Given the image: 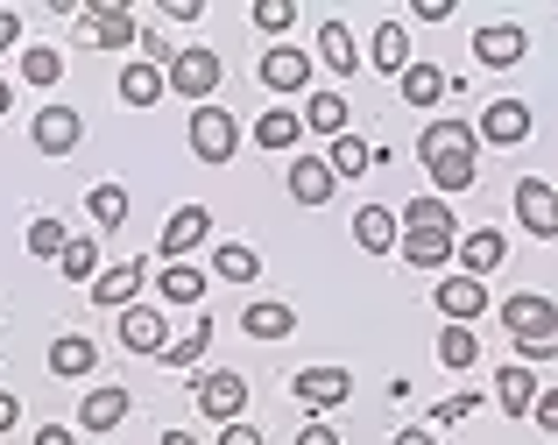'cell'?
I'll return each mask as SVG.
<instances>
[{
	"label": "cell",
	"instance_id": "cell-1",
	"mask_svg": "<svg viewBox=\"0 0 558 445\" xmlns=\"http://www.w3.org/2000/svg\"><path fill=\"white\" fill-rule=\"evenodd\" d=\"M474 148H481V135L466 121H432L417 135V156L432 163L438 191H466V184H474Z\"/></svg>",
	"mask_w": 558,
	"mask_h": 445
},
{
	"label": "cell",
	"instance_id": "cell-2",
	"mask_svg": "<svg viewBox=\"0 0 558 445\" xmlns=\"http://www.w3.org/2000/svg\"><path fill=\"white\" fill-rule=\"evenodd\" d=\"M163 79H170V93H178V99H198V107H213V93L227 85V57H219L213 43H184L178 64H170Z\"/></svg>",
	"mask_w": 558,
	"mask_h": 445
},
{
	"label": "cell",
	"instance_id": "cell-3",
	"mask_svg": "<svg viewBox=\"0 0 558 445\" xmlns=\"http://www.w3.org/2000/svg\"><path fill=\"white\" fill-rule=\"evenodd\" d=\"M241 148V121L227 107H191V156L198 163H227Z\"/></svg>",
	"mask_w": 558,
	"mask_h": 445
},
{
	"label": "cell",
	"instance_id": "cell-4",
	"mask_svg": "<svg viewBox=\"0 0 558 445\" xmlns=\"http://www.w3.org/2000/svg\"><path fill=\"white\" fill-rule=\"evenodd\" d=\"M191 396H198V410H205L213 424H241V410H247V382L233 375V368L198 375V382H191Z\"/></svg>",
	"mask_w": 558,
	"mask_h": 445
},
{
	"label": "cell",
	"instance_id": "cell-5",
	"mask_svg": "<svg viewBox=\"0 0 558 445\" xmlns=\"http://www.w3.org/2000/svg\"><path fill=\"white\" fill-rule=\"evenodd\" d=\"M396 255H403L410 269H446V262L460 255V241H452V227H403L396 233Z\"/></svg>",
	"mask_w": 558,
	"mask_h": 445
},
{
	"label": "cell",
	"instance_id": "cell-6",
	"mask_svg": "<svg viewBox=\"0 0 558 445\" xmlns=\"http://www.w3.org/2000/svg\"><path fill=\"white\" fill-rule=\"evenodd\" d=\"M517 219H523V233H537V241H558V191L545 177H523L517 184Z\"/></svg>",
	"mask_w": 558,
	"mask_h": 445
},
{
	"label": "cell",
	"instance_id": "cell-7",
	"mask_svg": "<svg viewBox=\"0 0 558 445\" xmlns=\"http://www.w3.org/2000/svg\"><path fill=\"white\" fill-rule=\"evenodd\" d=\"M502 325H509V339H537V333H551V325H558V304H551V297H537V290H509L502 297Z\"/></svg>",
	"mask_w": 558,
	"mask_h": 445
},
{
	"label": "cell",
	"instance_id": "cell-8",
	"mask_svg": "<svg viewBox=\"0 0 558 445\" xmlns=\"http://www.w3.org/2000/svg\"><path fill=\"white\" fill-rule=\"evenodd\" d=\"M290 396H298L304 410H340L347 396H354V375H347V368H304V375L290 382Z\"/></svg>",
	"mask_w": 558,
	"mask_h": 445
},
{
	"label": "cell",
	"instance_id": "cell-9",
	"mask_svg": "<svg viewBox=\"0 0 558 445\" xmlns=\"http://www.w3.org/2000/svg\"><path fill=\"white\" fill-rule=\"evenodd\" d=\"M28 135H36L43 156H71V148H78V135H85V121H78V107L50 99V107L36 113V128H28Z\"/></svg>",
	"mask_w": 558,
	"mask_h": 445
},
{
	"label": "cell",
	"instance_id": "cell-10",
	"mask_svg": "<svg viewBox=\"0 0 558 445\" xmlns=\"http://www.w3.org/2000/svg\"><path fill=\"white\" fill-rule=\"evenodd\" d=\"M262 85H269V93H304V85H312V57H304L298 43H269V50H262Z\"/></svg>",
	"mask_w": 558,
	"mask_h": 445
},
{
	"label": "cell",
	"instance_id": "cell-11",
	"mask_svg": "<svg viewBox=\"0 0 558 445\" xmlns=\"http://www.w3.org/2000/svg\"><path fill=\"white\" fill-rule=\"evenodd\" d=\"M474 135H481V142H495V148L531 142V107H523V99H488V113H481Z\"/></svg>",
	"mask_w": 558,
	"mask_h": 445
},
{
	"label": "cell",
	"instance_id": "cell-12",
	"mask_svg": "<svg viewBox=\"0 0 558 445\" xmlns=\"http://www.w3.org/2000/svg\"><path fill=\"white\" fill-rule=\"evenodd\" d=\"M481 311H488V284L481 276H446L438 284V318L446 325H474Z\"/></svg>",
	"mask_w": 558,
	"mask_h": 445
},
{
	"label": "cell",
	"instance_id": "cell-13",
	"mask_svg": "<svg viewBox=\"0 0 558 445\" xmlns=\"http://www.w3.org/2000/svg\"><path fill=\"white\" fill-rule=\"evenodd\" d=\"M205 233H213V213H205V205H184V213H170L163 219V262H184L191 248H205Z\"/></svg>",
	"mask_w": 558,
	"mask_h": 445
},
{
	"label": "cell",
	"instance_id": "cell-14",
	"mask_svg": "<svg viewBox=\"0 0 558 445\" xmlns=\"http://www.w3.org/2000/svg\"><path fill=\"white\" fill-rule=\"evenodd\" d=\"M452 262H460V276H481V284H488V269L509 262V241L495 227H474V233H460V255H452Z\"/></svg>",
	"mask_w": 558,
	"mask_h": 445
},
{
	"label": "cell",
	"instance_id": "cell-15",
	"mask_svg": "<svg viewBox=\"0 0 558 445\" xmlns=\"http://www.w3.org/2000/svg\"><path fill=\"white\" fill-rule=\"evenodd\" d=\"M121 347H128V353H163V347H170L163 311H156V304H128V311H121Z\"/></svg>",
	"mask_w": 558,
	"mask_h": 445
},
{
	"label": "cell",
	"instance_id": "cell-16",
	"mask_svg": "<svg viewBox=\"0 0 558 445\" xmlns=\"http://www.w3.org/2000/svg\"><path fill=\"white\" fill-rule=\"evenodd\" d=\"M142 269H149V262H113V269H99L93 276V304L99 311H128L142 297Z\"/></svg>",
	"mask_w": 558,
	"mask_h": 445
},
{
	"label": "cell",
	"instance_id": "cell-17",
	"mask_svg": "<svg viewBox=\"0 0 558 445\" xmlns=\"http://www.w3.org/2000/svg\"><path fill=\"white\" fill-rule=\"evenodd\" d=\"M537 389H545V382H537V375H531L523 361H502V368H495V404H502L509 418H531Z\"/></svg>",
	"mask_w": 558,
	"mask_h": 445
},
{
	"label": "cell",
	"instance_id": "cell-18",
	"mask_svg": "<svg viewBox=\"0 0 558 445\" xmlns=\"http://www.w3.org/2000/svg\"><path fill=\"white\" fill-rule=\"evenodd\" d=\"M523 50H531V36H523L517 22H488L474 36V57H481V64H495V71H502V64H523Z\"/></svg>",
	"mask_w": 558,
	"mask_h": 445
},
{
	"label": "cell",
	"instance_id": "cell-19",
	"mask_svg": "<svg viewBox=\"0 0 558 445\" xmlns=\"http://www.w3.org/2000/svg\"><path fill=\"white\" fill-rule=\"evenodd\" d=\"M332 191H340V177L326 170V156H298L290 163V199L298 205H326Z\"/></svg>",
	"mask_w": 558,
	"mask_h": 445
},
{
	"label": "cell",
	"instance_id": "cell-20",
	"mask_svg": "<svg viewBox=\"0 0 558 445\" xmlns=\"http://www.w3.org/2000/svg\"><path fill=\"white\" fill-rule=\"evenodd\" d=\"M99 368V347L85 333H57L50 339V375H64V382H78V375H93Z\"/></svg>",
	"mask_w": 558,
	"mask_h": 445
},
{
	"label": "cell",
	"instance_id": "cell-21",
	"mask_svg": "<svg viewBox=\"0 0 558 445\" xmlns=\"http://www.w3.org/2000/svg\"><path fill=\"white\" fill-rule=\"evenodd\" d=\"M128 410H135V404H128V389H85L78 424H85V432H121Z\"/></svg>",
	"mask_w": 558,
	"mask_h": 445
},
{
	"label": "cell",
	"instance_id": "cell-22",
	"mask_svg": "<svg viewBox=\"0 0 558 445\" xmlns=\"http://www.w3.org/2000/svg\"><path fill=\"white\" fill-rule=\"evenodd\" d=\"M396 233H403V227H396L389 205H361V213H354V241H361V255H389Z\"/></svg>",
	"mask_w": 558,
	"mask_h": 445
},
{
	"label": "cell",
	"instance_id": "cell-23",
	"mask_svg": "<svg viewBox=\"0 0 558 445\" xmlns=\"http://www.w3.org/2000/svg\"><path fill=\"white\" fill-rule=\"evenodd\" d=\"M85 22H93V43H99V50H128V43L142 36L128 8H85Z\"/></svg>",
	"mask_w": 558,
	"mask_h": 445
},
{
	"label": "cell",
	"instance_id": "cell-24",
	"mask_svg": "<svg viewBox=\"0 0 558 445\" xmlns=\"http://www.w3.org/2000/svg\"><path fill=\"white\" fill-rule=\"evenodd\" d=\"M298 135H304V121H298L290 107H269V113L255 121V142L269 148V156H290V148H298Z\"/></svg>",
	"mask_w": 558,
	"mask_h": 445
},
{
	"label": "cell",
	"instance_id": "cell-25",
	"mask_svg": "<svg viewBox=\"0 0 558 445\" xmlns=\"http://www.w3.org/2000/svg\"><path fill=\"white\" fill-rule=\"evenodd\" d=\"M163 93H170V79H163L156 64H142V57H135V64L121 71V99H128V107H156Z\"/></svg>",
	"mask_w": 558,
	"mask_h": 445
},
{
	"label": "cell",
	"instance_id": "cell-26",
	"mask_svg": "<svg viewBox=\"0 0 558 445\" xmlns=\"http://www.w3.org/2000/svg\"><path fill=\"white\" fill-rule=\"evenodd\" d=\"M241 333H255V339H290V333H298V311H290V304H247V311H241Z\"/></svg>",
	"mask_w": 558,
	"mask_h": 445
},
{
	"label": "cell",
	"instance_id": "cell-27",
	"mask_svg": "<svg viewBox=\"0 0 558 445\" xmlns=\"http://www.w3.org/2000/svg\"><path fill=\"white\" fill-rule=\"evenodd\" d=\"M375 71H389V79H403V71H410V36H403L396 14L375 28Z\"/></svg>",
	"mask_w": 558,
	"mask_h": 445
},
{
	"label": "cell",
	"instance_id": "cell-28",
	"mask_svg": "<svg viewBox=\"0 0 558 445\" xmlns=\"http://www.w3.org/2000/svg\"><path fill=\"white\" fill-rule=\"evenodd\" d=\"M318 57H326L332 71H340V79H354V64H361V50H354V36H347V22L340 14H332L326 28H318Z\"/></svg>",
	"mask_w": 558,
	"mask_h": 445
},
{
	"label": "cell",
	"instance_id": "cell-29",
	"mask_svg": "<svg viewBox=\"0 0 558 445\" xmlns=\"http://www.w3.org/2000/svg\"><path fill=\"white\" fill-rule=\"evenodd\" d=\"M213 276H219V284H255V276H262V262H255V248H241V241H227V248H213Z\"/></svg>",
	"mask_w": 558,
	"mask_h": 445
},
{
	"label": "cell",
	"instance_id": "cell-30",
	"mask_svg": "<svg viewBox=\"0 0 558 445\" xmlns=\"http://www.w3.org/2000/svg\"><path fill=\"white\" fill-rule=\"evenodd\" d=\"M156 290H163V304H198V297H205V269L170 262V269H156Z\"/></svg>",
	"mask_w": 558,
	"mask_h": 445
},
{
	"label": "cell",
	"instance_id": "cell-31",
	"mask_svg": "<svg viewBox=\"0 0 558 445\" xmlns=\"http://www.w3.org/2000/svg\"><path fill=\"white\" fill-rule=\"evenodd\" d=\"M64 248H71V233H64V219H57V213L28 219V255H36V262H57Z\"/></svg>",
	"mask_w": 558,
	"mask_h": 445
},
{
	"label": "cell",
	"instance_id": "cell-32",
	"mask_svg": "<svg viewBox=\"0 0 558 445\" xmlns=\"http://www.w3.org/2000/svg\"><path fill=\"white\" fill-rule=\"evenodd\" d=\"M446 99V71L438 64H410L403 71V107H438Z\"/></svg>",
	"mask_w": 558,
	"mask_h": 445
},
{
	"label": "cell",
	"instance_id": "cell-33",
	"mask_svg": "<svg viewBox=\"0 0 558 445\" xmlns=\"http://www.w3.org/2000/svg\"><path fill=\"white\" fill-rule=\"evenodd\" d=\"M205 347H213V318L184 325V333H178V339L163 347V361H170V368H198V361H205Z\"/></svg>",
	"mask_w": 558,
	"mask_h": 445
},
{
	"label": "cell",
	"instance_id": "cell-34",
	"mask_svg": "<svg viewBox=\"0 0 558 445\" xmlns=\"http://www.w3.org/2000/svg\"><path fill=\"white\" fill-rule=\"evenodd\" d=\"M438 361H446L452 375H460V368H474V361H481V339H474V325H446V333H438Z\"/></svg>",
	"mask_w": 558,
	"mask_h": 445
},
{
	"label": "cell",
	"instance_id": "cell-35",
	"mask_svg": "<svg viewBox=\"0 0 558 445\" xmlns=\"http://www.w3.org/2000/svg\"><path fill=\"white\" fill-rule=\"evenodd\" d=\"M22 79L28 85H57L64 79V50H57V43H28L22 50Z\"/></svg>",
	"mask_w": 558,
	"mask_h": 445
},
{
	"label": "cell",
	"instance_id": "cell-36",
	"mask_svg": "<svg viewBox=\"0 0 558 445\" xmlns=\"http://www.w3.org/2000/svg\"><path fill=\"white\" fill-rule=\"evenodd\" d=\"M326 170H332V177H361V170H375V148L354 142V135H340V142L326 148Z\"/></svg>",
	"mask_w": 558,
	"mask_h": 445
},
{
	"label": "cell",
	"instance_id": "cell-37",
	"mask_svg": "<svg viewBox=\"0 0 558 445\" xmlns=\"http://www.w3.org/2000/svg\"><path fill=\"white\" fill-rule=\"evenodd\" d=\"M85 213H93L99 227H121V219H128V191L121 184H93V191H85Z\"/></svg>",
	"mask_w": 558,
	"mask_h": 445
},
{
	"label": "cell",
	"instance_id": "cell-38",
	"mask_svg": "<svg viewBox=\"0 0 558 445\" xmlns=\"http://www.w3.org/2000/svg\"><path fill=\"white\" fill-rule=\"evenodd\" d=\"M304 121H312L318 135H332V142H340V135H347V99H340V93H318L312 107H304Z\"/></svg>",
	"mask_w": 558,
	"mask_h": 445
},
{
	"label": "cell",
	"instance_id": "cell-39",
	"mask_svg": "<svg viewBox=\"0 0 558 445\" xmlns=\"http://www.w3.org/2000/svg\"><path fill=\"white\" fill-rule=\"evenodd\" d=\"M57 262H64L57 276H71V284H85V290H93V276H99V248H93V241H78V233H71V248H64Z\"/></svg>",
	"mask_w": 558,
	"mask_h": 445
},
{
	"label": "cell",
	"instance_id": "cell-40",
	"mask_svg": "<svg viewBox=\"0 0 558 445\" xmlns=\"http://www.w3.org/2000/svg\"><path fill=\"white\" fill-rule=\"evenodd\" d=\"M396 227H452V213H446V199H410L396 213Z\"/></svg>",
	"mask_w": 558,
	"mask_h": 445
},
{
	"label": "cell",
	"instance_id": "cell-41",
	"mask_svg": "<svg viewBox=\"0 0 558 445\" xmlns=\"http://www.w3.org/2000/svg\"><path fill=\"white\" fill-rule=\"evenodd\" d=\"M290 22H298L290 0H255V28H262V36H290Z\"/></svg>",
	"mask_w": 558,
	"mask_h": 445
},
{
	"label": "cell",
	"instance_id": "cell-42",
	"mask_svg": "<svg viewBox=\"0 0 558 445\" xmlns=\"http://www.w3.org/2000/svg\"><path fill=\"white\" fill-rule=\"evenodd\" d=\"M474 410H481V396H474V389H452L446 404H432V432H438V424H460V418H474Z\"/></svg>",
	"mask_w": 558,
	"mask_h": 445
},
{
	"label": "cell",
	"instance_id": "cell-43",
	"mask_svg": "<svg viewBox=\"0 0 558 445\" xmlns=\"http://www.w3.org/2000/svg\"><path fill=\"white\" fill-rule=\"evenodd\" d=\"M531 424L545 438H558V389H537V404H531Z\"/></svg>",
	"mask_w": 558,
	"mask_h": 445
},
{
	"label": "cell",
	"instance_id": "cell-44",
	"mask_svg": "<svg viewBox=\"0 0 558 445\" xmlns=\"http://www.w3.org/2000/svg\"><path fill=\"white\" fill-rule=\"evenodd\" d=\"M517 353H523V368H531V361H551V353H558V325H551V333H537V339H517Z\"/></svg>",
	"mask_w": 558,
	"mask_h": 445
},
{
	"label": "cell",
	"instance_id": "cell-45",
	"mask_svg": "<svg viewBox=\"0 0 558 445\" xmlns=\"http://www.w3.org/2000/svg\"><path fill=\"white\" fill-rule=\"evenodd\" d=\"M219 445H262V432H255V424H219Z\"/></svg>",
	"mask_w": 558,
	"mask_h": 445
},
{
	"label": "cell",
	"instance_id": "cell-46",
	"mask_svg": "<svg viewBox=\"0 0 558 445\" xmlns=\"http://www.w3.org/2000/svg\"><path fill=\"white\" fill-rule=\"evenodd\" d=\"M14 43H22V14H14V8H0V57H8Z\"/></svg>",
	"mask_w": 558,
	"mask_h": 445
},
{
	"label": "cell",
	"instance_id": "cell-47",
	"mask_svg": "<svg viewBox=\"0 0 558 445\" xmlns=\"http://www.w3.org/2000/svg\"><path fill=\"white\" fill-rule=\"evenodd\" d=\"M14 424H22V396H8V389H0V438H8Z\"/></svg>",
	"mask_w": 558,
	"mask_h": 445
},
{
	"label": "cell",
	"instance_id": "cell-48",
	"mask_svg": "<svg viewBox=\"0 0 558 445\" xmlns=\"http://www.w3.org/2000/svg\"><path fill=\"white\" fill-rule=\"evenodd\" d=\"M410 14H417V22H446L452 0H410Z\"/></svg>",
	"mask_w": 558,
	"mask_h": 445
},
{
	"label": "cell",
	"instance_id": "cell-49",
	"mask_svg": "<svg viewBox=\"0 0 558 445\" xmlns=\"http://www.w3.org/2000/svg\"><path fill=\"white\" fill-rule=\"evenodd\" d=\"M298 445H340V432H332V424H318V418H312V424H304V432H298Z\"/></svg>",
	"mask_w": 558,
	"mask_h": 445
},
{
	"label": "cell",
	"instance_id": "cell-50",
	"mask_svg": "<svg viewBox=\"0 0 558 445\" xmlns=\"http://www.w3.org/2000/svg\"><path fill=\"white\" fill-rule=\"evenodd\" d=\"M389 445H438V432H432V424H410V432H396Z\"/></svg>",
	"mask_w": 558,
	"mask_h": 445
},
{
	"label": "cell",
	"instance_id": "cell-51",
	"mask_svg": "<svg viewBox=\"0 0 558 445\" xmlns=\"http://www.w3.org/2000/svg\"><path fill=\"white\" fill-rule=\"evenodd\" d=\"M36 445H78V438H71L64 424H43V432H36Z\"/></svg>",
	"mask_w": 558,
	"mask_h": 445
},
{
	"label": "cell",
	"instance_id": "cell-52",
	"mask_svg": "<svg viewBox=\"0 0 558 445\" xmlns=\"http://www.w3.org/2000/svg\"><path fill=\"white\" fill-rule=\"evenodd\" d=\"M8 107H14V85H8V79H0V121H8Z\"/></svg>",
	"mask_w": 558,
	"mask_h": 445
},
{
	"label": "cell",
	"instance_id": "cell-53",
	"mask_svg": "<svg viewBox=\"0 0 558 445\" xmlns=\"http://www.w3.org/2000/svg\"><path fill=\"white\" fill-rule=\"evenodd\" d=\"M163 445H198V438H191V432H163Z\"/></svg>",
	"mask_w": 558,
	"mask_h": 445
}]
</instances>
